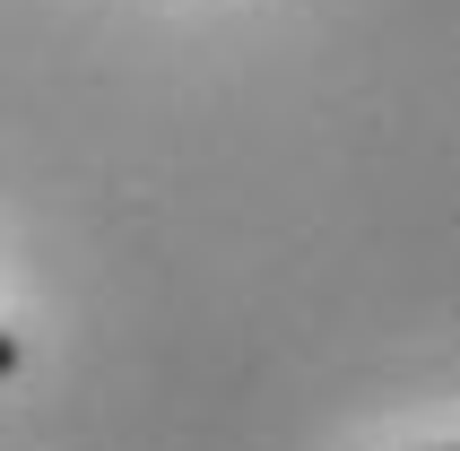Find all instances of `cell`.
<instances>
[{
  "label": "cell",
  "mask_w": 460,
  "mask_h": 451,
  "mask_svg": "<svg viewBox=\"0 0 460 451\" xmlns=\"http://www.w3.org/2000/svg\"><path fill=\"white\" fill-rule=\"evenodd\" d=\"M452 451H460V443H452Z\"/></svg>",
  "instance_id": "7a4b0ae2"
},
{
  "label": "cell",
  "mask_w": 460,
  "mask_h": 451,
  "mask_svg": "<svg viewBox=\"0 0 460 451\" xmlns=\"http://www.w3.org/2000/svg\"><path fill=\"white\" fill-rule=\"evenodd\" d=\"M0 374H18V339L9 330H0Z\"/></svg>",
  "instance_id": "6da1fadb"
}]
</instances>
